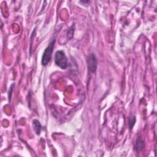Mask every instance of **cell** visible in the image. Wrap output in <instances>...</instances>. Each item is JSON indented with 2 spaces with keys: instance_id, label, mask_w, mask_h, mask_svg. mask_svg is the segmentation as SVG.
Wrapping results in <instances>:
<instances>
[{
  "instance_id": "obj_5",
  "label": "cell",
  "mask_w": 157,
  "mask_h": 157,
  "mask_svg": "<svg viewBox=\"0 0 157 157\" xmlns=\"http://www.w3.org/2000/svg\"><path fill=\"white\" fill-rule=\"evenodd\" d=\"M33 127L34 128L35 131L38 135H39L41 131L42 126L40 123V122L38 120H34L33 121Z\"/></svg>"
},
{
  "instance_id": "obj_2",
  "label": "cell",
  "mask_w": 157,
  "mask_h": 157,
  "mask_svg": "<svg viewBox=\"0 0 157 157\" xmlns=\"http://www.w3.org/2000/svg\"><path fill=\"white\" fill-rule=\"evenodd\" d=\"M55 43V40L53 39L50 42L49 45L47 46V47L45 49V50L43 53V55L42 61H41L42 65L43 66L47 65L49 64V63L50 62V61L52 58Z\"/></svg>"
},
{
  "instance_id": "obj_7",
  "label": "cell",
  "mask_w": 157,
  "mask_h": 157,
  "mask_svg": "<svg viewBox=\"0 0 157 157\" xmlns=\"http://www.w3.org/2000/svg\"><path fill=\"white\" fill-rule=\"evenodd\" d=\"M136 122V118L135 117H131L130 118V121H129V125H130V128L131 130L134 126V125Z\"/></svg>"
},
{
  "instance_id": "obj_1",
  "label": "cell",
  "mask_w": 157,
  "mask_h": 157,
  "mask_svg": "<svg viewBox=\"0 0 157 157\" xmlns=\"http://www.w3.org/2000/svg\"><path fill=\"white\" fill-rule=\"evenodd\" d=\"M55 63L56 66L62 70H65L68 67V58L63 50H58L55 55Z\"/></svg>"
},
{
  "instance_id": "obj_6",
  "label": "cell",
  "mask_w": 157,
  "mask_h": 157,
  "mask_svg": "<svg viewBox=\"0 0 157 157\" xmlns=\"http://www.w3.org/2000/svg\"><path fill=\"white\" fill-rule=\"evenodd\" d=\"M74 33V25H73L68 30V39H72L73 35Z\"/></svg>"
},
{
  "instance_id": "obj_4",
  "label": "cell",
  "mask_w": 157,
  "mask_h": 157,
  "mask_svg": "<svg viewBox=\"0 0 157 157\" xmlns=\"http://www.w3.org/2000/svg\"><path fill=\"white\" fill-rule=\"evenodd\" d=\"M145 146L144 141L141 137H138L136 141L135 144V149L136 152H140L141 151Z\"/></svg>"
},
{
  "instance_id": "obj_3",
  "label": "cell",
  "mask_w": 157,
  "mask_h": 157,
  "mask_svg": "<svg viewBox=\"0 0 157 157\" xmlns=\"http://www.w3.org/2000/svg\"><path fill=\"white\" fill-rule=\"evenodd\" d=\"M87 65H88V69L91 73H94L96 72L97 69V66H98V62L95 55L93 53L90 54L88 57Z\"/></svg>"
}]
</instances>
